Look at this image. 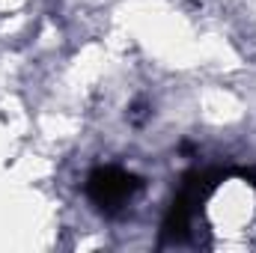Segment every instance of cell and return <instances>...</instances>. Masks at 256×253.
Masks as SVG:
<instances>
[{"label":"cell","mask_w":256,"mask_h":253,"mask_svg":"<svg viewBox=\"0 0 256 253\" xmlns=\"http://www.w3.org/2000/svg\"><path fill=\"white\" fill-rule=\"evenodd\" d=\"M226 179H232V167H194L182 176L179 188L173 194L164 220H161V244H182L191 236L194 218L202 212V202L220 188Z\"/></svg>","instance_id":"obj_1"},{"label":"cell","mask_w":256,"mask_h":253,"mask_svg":"<svg viewBox=\"0 0 256 253\" xmlns=\"http://www.w3.org/2000/svg\"><path fill=\"white\" fill-rule=\"evenodd\" d=\"M149 114H152V110H149V108H146L143 102H137V104H131V110H128V120H131L134 126H140V122H143V120H146Z\"/></svg>","instance_id":"obj_3"},{"label":"cell","mask_w":256,"mask_h":253,"mask_svg":"<svg viewBox=\"0 0 256 253\" xmlns=\"http://www.w3.org/2000/svg\"><path fill=\"white\" fill-rule=\"evenodd\" d=\"M140 190H143V179L134 176L126 167H116V164H102V167L90 170V176L84 182L86 200L104 214L122 212Z\"/></svg>","instance_id":"obj_2"}]
</instances>
